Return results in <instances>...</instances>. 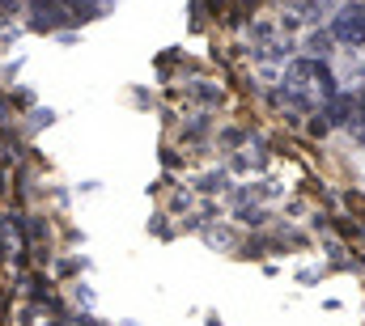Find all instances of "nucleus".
<instances>
[{
  "label": "nucleus",
  "instance_id": "1",
  "mask_svg": "<svg viewBox=\"0 0 365 326\" xmlns=\"http://www.w3.org/2000/svg\"><path fill=\"white\" fill-rule=\"evenodd\" d=\"M331 38H340V43H349V47H361L365 43V4H344V9L336 13Z\"/></svg>",
  "mask_w": 365,
  "mask_h": 326
},
{
  "label": "nucleus",
  "instance_id": "2",
  "mask_svg": "<svg viewBox=\"0 0 365 326\" xmlns=\"http://www.w3.org/2000/svg\"><path fill=\"white\" fill-rule=\"evenodd\" d=\"M331 47H336V38H331L327 30H310V34H306V51H310V60H327Z\"/></svg>",
  "mask_w": 365,
  "mask_h": 326
}]
</instances>
